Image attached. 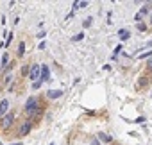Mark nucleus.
<instances>
[{
	"mask_svg": "<svg viewBox=\"0 0 152 145\" xmlns=\"http://www.w3.org/2000/svg\"><path fill=\"white\" fill-rule=\"evenodd\" d=\"M148 68H152V59H148Z\"/></svg>",
	"mask_w": 152,
	"mask_h": 145,
	"instance_id": "17",
	"label": "nucleus"
},
{
	"mask_svg": "<svg viewBox=\"0 0 152 145\" xmlns=\"http://www.w3.org/2000/svg\"><path fill=\"white\" fill-rule=\"evenodd\" d=\"M39 86H41V81H36V83H34V84H32V88H34V90H38V88H39Z\"/></svg>",
	"mask_w": 152,
	"mask_h": 145,
	"instance_id": "14",
	"label": "nucleus"
},
{
	"mask_svg": "<svg viewBox=\"0 0 152 145\" xmlns=\"http://www.w3.org/2000/svg\"><path fill=\"white\" fill-rule=\"evenodd\" d=\"M99 138H100L102 141H106V143H109V141L113 140V138H111V136H107L106 133H99Z\"/></svg>",
	"mask_w": 152,
	"mask_h": 145,
	"instance_id": "9",
	"label": "nucleus"
},
{
	"mask_svg": "<svg viewBox=\"0 0 152 145\" xmlns=\"http://www.w3.org/2000/svg\"><path fill=\"white\" fill-rule=\"evenodd\" d=\"M39 72H41V66L39 64H32L31 68H29V79L31 81H39Z\"/></svg>",
	"mask_w": 152,
	"mask_h": 145,
	"instance_id": "2",
	"label": "nucleus"
},
{
	"mask_svg": "<svg viewBox=\"0 0 152 145\" xmlns=\"http://www.w3.org/2000/svg\"><path fill=\"white\" fill-rule=\"evenodd\" d=\"M38 108H41V106H39V99H38V97H29L27 102H25V111L31 113V111H34V109H38Z\"/></svg>",
	"mask_w": 152,
	"mask_h": 145,
	"instance_id": "1",
	"label": "nucleus"
},
{
	"mask_svg": "<svg viewBox=\"0 0 152 145\" xmlns=\"http://www.w3.org/2000/svg\"><path fill=\"white\" fill-rule=\"evenodd\" d=\"M7 61H9V56H7V54H4V56H2V66H6V64H7Z\"/></svg>",
	"mask_w": 152,
	"mask_h": 145,
	"instance_id": "12",
	"label": "nucleus"
},
{
	"mask_svg": "<svg viewBox=\"0 0 152 145\" xmlns=\"http://www.w3.org/2000/svg\"><path fill=\"white\" fill-rule=\"evenodd\" d=\"M145 29H147V27H145V25H143V23H138V31H141V32H143V31H145Z\"/></svg>",
	"mask_w": 152,
	"mask_h": 145,
	"instance_id": "16",
	"label": "nucleus"
},
{
	"mask_svg": "<svg viewBox=\"0 0 152 145\" xmlns=\"http://www.w3.org/2000/svg\"><path fill=\"white\" fill-rule=\"evenodd\" d=\"M23 52H25V43L22 41V43H20V50H18V54H20V56H23Z\"/></svg>",
	"mask_w": 152,
	"mask_h": 145,
	"instance_id": "11",
	"label": "nucleus"
},
{
	"mask_svg": "<svg viewBox=\"0 0 152 145\" xmlns=\"http://www.w3.org/2000/svg\"><path fill=\"white\" fill-rule=\"evenodd\" d=\"M91 25V18H86V22H84V27H90Z\"/></svg>",
	"mask_w": 152,
	"mask_h": 145,
	"instance_id": "15",
	"label": "nucleus"
},
{
	"mask_svg": "<svg viewBox=\"0 0 152 145\" xmlns=\"http://www.w3.org/2000/svg\"><path fill=\"white\" fill-rule=\"evenodd\" d=\"M91 145H100V143H99L97 140H93V143H91Z\"/></svg>",
	"mask_w": 152,
	"mask_h": 145,
	"instance_id": "18",
	"label": "nucleus"
},
{
	"mask_svg": "<svg viewBox=\"0 0 152 145\" xmlns=\"http://www.w3.org/2000/svg\"><path fill=\"white\" fill-rule=\"evenodd\" d=\"M150 23H152V13H150Z\"/></svg>",
	"mask_w": 152,
	"mask_h": 145,
	"instance_id": "19",
	"label": "nucleus"
},
{
	"mask_svg": "<svg viewBox=\"0 0 152 145\" xmlns=\"http://www.w3.org/2000/svg\"><path fill=\"white\" fill-rule=\"evenodd\" d=\"M31 129H32V124L31 122H23L20 125V129H18V136H27L31 133Z\"/></svg>",
	"mask_w": 152,
	"mask_h": 145,
	"instance_id": "4",
	"label": "nucleus"
},
{
	"mask_svg": "<svg viewBox=\"0 0 152 145\" xmlns=\"http://www.w3.org/2000/svg\"><path fill=\"white\" fill-rule=\"evenodd\" d=\"M118 34H120V40H129V31H125V29H122V31H120Z\"/></svg>",
	"mask_w": 152,
	"mask_h": 145,
	"instance_id": "10",
	"label": "nucleus"
},
{
	"mask_svg": "<svg viewBox=\"0 0 152 145\" xmlns=\"http://www.w3.org/2000/svg\"><path fill=\"white\" fill-rule=\"evenodd\" d=\"M83 38H84V32H81V34H77V36H75V38H73V40H75V41H79V40H83Z\"/></svg>",
	"mask_w": 152,
	"mask_h": 145,
	"instance_id": "13",
	"label": "nucleus"
},
{
	"mask_svg": "<svg viewBox=\"0 0 152 145\" xmlns=\"http://www.w3.org/2000/svg\"><path fill=\"white\" fill-rule=\"evenodd\" d=\"M29 115V118H38L39 115H41V108H38V109H34V111H31V113H27Z\"/></svg>",
	"mask_w": 152,
	"mask_h": 145,
	"instance_id": "8",
	"label": "nucleus"
},
{
	"mask_svg": "<svg viewBox=\"0 0 152 145\" xmlns=\"http://www.w3.org/2000/svg\"><path fill=\"white\" fill-rule=\"evenodd\" d=\"M50 145H54V143H50Z\"/></svg>",
	"mask_w": 152,
	"mask_h": 145,
	"instance_id": "20",
	"label": "nucleus"
},
{
	"mask_svg": "<svg viewBox=\"0 0 152 145\" xmlns=\"http://www.w3.org/2000/svg\"><path fill=\"white\" fill-rule=\"evenodd\" d=\"M61 95H63V92H61V90H50V92L47 93V97H48V99H59Z\"/></svg>",
	"mask_w": 152,
	"mask_h": 145,
	"instance_id": "7",
	"label": "nucleus"
},
{
	"mask_svg": "<svg viewBox=\"0 0 152 145\" xmlns=\"http://www.w3.org/2000/svg\"><path fill=\"white\" fill-rule=\"evenodd\" d=\"M15 122V113H7L6 116H2V122H0V127L2 129H9Z\"/></svg>",
	"mask_w": 152,
	"mask_h": 145,
	"instance_id": "3",
	"label": "nucleus"
},
{
	"mask_svg": "<svg viewBox=\"0 0 152 145\" xmlns=\"http://www.w3.org/2000/svg\"><path fill=\"white\" fill-rule=\"evenodd\" d=\"M48 79H50V74H48V66H47V64H41L39 81H41V83H45V81H48Z\"/></svg>",
	"mask_w": 152,
	"mask_h": 145,
	"instance_id": "5",
	"label": "nucleus"
},
{
	"mask_svg": "<svg viewBox=\"0 0 152 145\" xmlns=\"http://www.w3.org/2000/svg\"><path fill=\"white\" fill-rule=\"evenodd\" d=\"M7 109H9V100H7V99L0 100V118H2V116H6Z\"/></svg>",
	"mask_w": 152,
	"mask_h": 145,
	"instance_id": "6",
	"label": "nucleus"
}]
</instances>
